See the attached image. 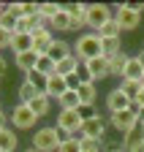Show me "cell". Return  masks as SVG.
Listing matches in <instances>:
<instances>
[{
	"instance_id": "1",
	"label": "cell",
	"mask_w": 144,
	"mask_h": 152,
	"mask_svg": "<svg viewBox=\"0 0 144 152\" xmlns=\"http://www.w3.org/2000/svg\"><path fill=\"white\" fill-rule=\"evenodd\" d=\"M63 144V133L55 128V125H44V128H35L33 133V149H38V152H57Z\"/></svg>"
},
{
	"instance_id": "2",
	"label": "cell",
	"mask_w": 144,
	"mask_h": 152,
	"mask_svg": "<svg viewBox=\"0 0 144 152\" xmlns=\"http://www.w3.org/2000/svg\"><path fill=\"white\" fill-rule=\"evenodd\" d=\"M74 54L79 57V63H87V60H95V57H103L98 33H82V35L76 38V44H74Z\"/></svg>"
},
{
	"instance_id": "3",
	"label": "cell",
	"mask_w": 144,
	"mask_h": 152,
	"mask_svg": "<svg viewBox=\"0 0 144 152\" xmlns=\"http://www.w3.org/2000/svg\"><path fill=\"white\" fill-rule=\"evenodd\" d=\"M82 125H84V120L79 117L74 109H60L57 122H55V128L63 133V139H74V136H79V133H82Z\"/></svg>"
},
{
	"instance_id": "4",
	"label": "cell",
	"mask_w": 144,
	"mask_h": 152,
	"mask_svg": "<svg viewBox=\"0 0 144 152\" xmlns=\"http://www.w3.org/2000/svg\"><path fill=\"white\" fill-rule=\"evenodd\" d=\"M112 19H114V6H106V3H90L87 6V27L90 30L98 33Z\"/></svg>"
},
{
	"instance_id": "5",
	"label": "cell",
	"mask_w": 144,
	"mask_h": 152,
	"mask_svg": "<svg viewBox=\"0 0 144 152\" xmlns=\"http://www.w3.org/2000/svg\"><path fill=\"white\" fill-rule=\"evenodd\" d=\"M8 120H11V128L14 130H33L35 125H38V117L33 114V109L27 103H16L8 114Z\"/></svg>"
},
{
	"instance_id": "6",
	"label": "cell",
	"mask_w": 144,
	"mask_h": 152,
	"mask_svg": "<svg viewBox=\"0 0 144 152\" xmlns=\"http://www.w3.org/2000/svg\"><path fill=\"white\" fill-rule=\"evenodd\" d=\"M109 125L120 133V136H125V133H131L136 125H139V117H136V111L131 109H125V111H117V114H109Z\"/></svg>"
},
{
	"instance_id": "7",
	"label": "cell",
	"mask_w": 144,
	"mask_h": 152,
	"mask_svg": "<svg viewBox=\"0 0 144 152\" xmlns=\"http://www.w3.org/2000/svg\"><path fill=\"white\" fill-rule=\"evenodd\" d=\"M106 128H109V117H103V114L98 111L93 120H87V122L82 125V133H79V136H82V139H103Z\"/></svg>"
},
{
	"instance_id": "8",
	"label": "cell",
	"mask_w": 144,
	"mask_h": 152,
	"mask_svg": "<svg viewBox=\"0 0 144 152\" xmlns=\"http://www.w3.org/2000/svg\"><path fill=\"white\" fill-rule=\"evenodd\" d=\"M114 19H117V25L122 27V33H125V30H136V27L141 25V14L131 11V8L125 6V3L114 6Z\"/></svg>"
},
{
	"instance_id": "9",
	"label": "cell",
	"mask_w": 144,
	"mask_h": 152,
	"mask_svg": "<svg viewBox=\"0 0 144 152\" xmlns=\"http://www.w3.org/2000/svg\"><path fill=\"white\" fill-rule=\"evenodd\" d=\"M87 6L90 3H63V11L71 14V33H76L82 27H87Z\"/></svg>"
},
{
	"instance_id": "10",
	"label": "cell",
	"mask_w": 144,
	"mask_h": 152,
	"mask_svg": "<svg viewBox=\"0 0 144 152\" xmlns=\"http://www.w3.org/2000/svg\"><path fill=\"white\" fill-rule=\"evenodd\" d=\"M131 98L125 95L120 87H114V90H109L106 92V109H109V114H117V111H125V109H131Z\"/></svg>"
},
{
	"instance_id": "11",
	"label": "cell",
	"mask_w": 144,
	"mask_h": 152,
	"mask_svg": "<svg viewBox=\"0 0 144 152\" xmlns=\"http://www.w3.org/2000/svg\"><path fill=\"white\" fill-rule=\"evenodd\" d=\"M82 65L87 68V73L93 76L95 84L112 76V71H109V60H106V57H95V60H87V63H82Z\"/></svg>"
},
{
	"instance_id": "12",
	"label": "cell",
	"mask_w": 144,
	"mask_h": 152,
	"mask_svg": "<svg viewBox=\"0 0 144 152\" xmlns=\"http://www.w3.org/2000/svg\"><path fill=\"white\" fill-rule=\"evenodd\" d=\"M57 38H55V33L52 30H46V27H38L33 33V52L35 54H49V49H52V44H55Z\"/></svg>"
},
{
	"instance_id": "13",
	"label": "cell",
	"mask_w": 144,
	"mask_h": 152,
	"mask_svg": "<svg viewBox=\"0 0 144 152\" xmlns=\"http://www.w3.org/2000/svg\"><path fill=\"white\" fill-rule=\"evenodd\" d=\"M19 16H22V3H6L3 14H0V27H6L11 33H16V22H19Z\"/></svg>"
},
{
	"instance_id": "14",
	"label": "cell",
	"mask_w": 144,
	"mask_h": 152,
	"mask_svg": "<svg viewBox=\"0 0 144 152\" xmlns=\"http://www.w3.org/2000/svg\"><path fill=\"white\" fill-rule=\"evenodd\" d=\"M65 92H68V82H65V76L52 73V76H49V82H46V95H49V98H55V101H60Z\"/></svg>"
},
{
	"instance_id": "15",
	"label": "cell",
	"mask_w": 144,
	"mask_h": 152,
	"mask_svg": "<svg viewBox=\"0 0 144 152\" xmlns=\"http://www.w3.org/2000/svg\"><path fill=\"white\" fill-rule=\"evenodd\" d=\"M71 54H74V44H68L65 38H57V41L52 44V49H49V57L55 60V65L63 63L65 57H71Z\"/></svg>"
},
{
	"instance_id": "16",
	"label": "cell",
	"mask_w": 144,
	"mask_h": 152,
	"mask_svg": "<svg viewBox=\"0 0 144 152\" xmlns=\"http://www.w3.org/2000/svg\"><path fill=\"white\" fill-rule=\"evenodd\" d=\"M38 57H41V54H35V52H25V54H14V65L19 68L22 73H30V71H35V65H38Z\"/></svg>"
},
{
	"instance_id": "17",
	"label": "cell",
	"mask_w": 144,
	"mask_h": 152,
	"mask_svg": "<svg viewBox=\"0 0 144 152\" xmlns=\"http://www.w3.org/2000/svg\"><path fill=\"white\" fill-rule=\"evenodd\" d=\"M11 52L14 54L33 52V35L30 33H14V38H11Z\"/></svg>"
},
{
	"instance_id": "18",
	"label": "cell",
	"mask_w": 144,
	"mask_h": 152,
	"mask_svg": "<svg viewBox=\"0 0 144 152\" xmlns=\"http://www.w3.org/2000/svg\"><path fill=\"white\" fill-rule=\"evenodd\" d=\"M16 147H19V136L8 125L6 130H0V152H16Z\"/></svg>"
},
{
	"instance_id": "19",
	"label": "cell",
	"mask_w": 144,
	"mask_h": 152,
	"mask_svg": "<svg viewBox=\"0 0 144 152\" xmlns=\"http://www.w3.org/2000/svg\"><path fill=\"white\" fill-rule=\"evenodd\" d=\"M27 106L33 109V114H35V117H38V120H41V117H46V114L52 111V98H49V95H46V92H41V95H38V98H33V101H30Z\"/></svg>"
},
{
	"instance_id": "20",
	"label": "cell",
	"mask_w": 144,
	"mask_h": 152,
	"mask_svg": "<svg viewBox=\"0 0 144 152\" xmlns=\"http://www.w3.org/2000/svg\"><path fill=\"white\" fill-rule=\"evenodd\" d=\"M122 79H136V82H141V79H144V65H141V60H139V54L128 57V65H125Z\"/></svg>"
},
{
	"instance_id": "21",
	"label": "cell",
	"mask_w": 144,
	"mask_h": 152,
	"mask_svg": "<svg viewBox=\"0 0 144 152\" xmlns=\"http://www.w3.org/2000/svg\"><path fill=\"white\" fill-rule=\"evenodd\" d=\"M76 95H79L82 103H87V106H98V87H95V84H82V87L76 90Z\"/></svg>"
},
{
	"instance_id": "22",
	"label": "cell",
	"mask_w": 144,
	"mask_h": 152,
	"mask_svg": "<svg viewBox=\"0 0 144 152\" xmlns=\"http://www.w3.org/2000/svg\"><path fill=\"white\" fill-rule=\"evenodd\" d=\"M128 57H131V54H125V52H120V54H114V57H106V60H109V71H112V76H120V79H122L125 65H128Z\"/></svg>"
},
{
	"instance_id": "23",
	"label": "cell",
	"mask_w": 144,
	"mask_h": 152,
	"mask_svg": "<svg viewBox=\"0 0 144 152\" xmlns=\"http://www.w3.org/2000/svg\"><path fill=\"white\" fill-rule=\"evenodd\" d=\"M71 25H74V22H71V14H68V11H60V14L49 22L52 33H71Z\"/></svg>"
},
{
	"instance_id": "24",
	"label": "cell",
	"mask_w": 144,
	"mask_h": 152,
	"mask_svg": "<svg viewBox=\"0 0 144 152\" xmlns=\"http://www.w3.org/2000/svg\"><path fill=\"white\" fill-rule=\"evenodd\" d=\"M101 52L103 57H114L122 52V38H101Z\"/></svg>"
},
{
	"instance_id": "25",
	"label": "cell",
	"mask_w": 144,
	"mask_h": 152,
	"mask_svg": "<svg viewBox=\"0 0 144 152\" xmlns=\"http://www.w3.org/2000/svg\"><path fill=\"white\" fill-rule=\"evenodd\" d=\"M128 98L133 101V98H139V92H141V82H136V79H120V84H117Z\"/></svg>"
},
{
	"instance_id": "26",
	"label": "cell",
	"mask_w": 144,
	"mask_h": 152,
	"mask_svg": "<svg viewBox=\"0 0 144 152\" xmlns=\"http://www.w3.org/2000/svg\"><path fill=\"white\" fill-rule=\"evenodd\" d=\"M25 82H30L38 92H46V82H49V76H44L41 71H30V73H25Z\"/></svg>"
},
{
	"instance_id": "27",
	"label": "cell",
	"mask_w": 144,
	"mask_h": 152,
	"mask_svg": "<svg viewBox=\"0 0 144 152\" xmlns=\"http://www.w3.org/2000/svg\"><path fill=\"white\" fill-rule=\"evenodd\" d=\"M16 95H19V103H30L33 98H38L41 92L35 90L30 82H22V84H19V90H16Z\"/></svg>"
},
{
	"instance_id": "28",
	"label": "cell",
	"mask_w": 144,
	"mask_h": 152,
	"mask_svg": "<svg viewBox=\"0 0 144 152\" xmlns=\"http://www.w3.org/2000/svg\"><path fill=\"white\" fill-rule=\"evenodd\" d=\"M122 35V27L117 25V19H112V22H106L101 30H98V38H120Z\"/></svg>"
},
{
	"instance_id": "29",
	"label": "cell",
	"mask_w": 144,
	"mask_h": 152,
	"mask_svg": "<svg viewBox=\"0 0 144 152\" xmlns=\"http://www.w3.org/2000/svg\"><path fill=\"white\" fill-rule=\"evenodd\" d=\"M57 103H60V109H74V111H76V109L82 106V101H79V95H76V90H68V92L63 95V98H60Z\"/></svg>"
},
{
	"instance_id": "30",
	"label": "cell",
	"mask_w": 144,
	"mask_h": 152,
	"mask_svg": "<svg viewBox=\"0 0 144 152\" xmlns=\"http://www.w3.org/2000/svg\"><path fill=\"white\" fill-rule=\"evenodd\" d=\"M55 68H57V65H55V60H52L49 54H41V57H38V65H35V71H41L44 76H52V73H55Z\"/></svg>"
},
{
	"instance_id": "31",
	"label": "cell",
	"mask_w": 144,
	"mask_h": 152,
	"mask_svg": "<svg viewBox=\"0 0 144 152\" xmlns=\"http://www.w3.org/2000/svg\"><path fill=\"white\" fill-rule=\"evenodd\" d=\"M103 149H106L103 147V139H82V152H103Z\"/></svg>"
},
{
	"instance_id": "32",
	"label": "cell",
	"mask_w": 144,
	"mask_h": 152,
	"mask_svg": "<svg viewBox=\"0 0 144 152\" xmlns=\"http://www.w3.org/2000/svg\"><path fill=\"white\" fill-rule=\"evenodd\" d=\"M57 152H82V139H63V144H60V149Z\"/></svg>"
},
{
	"instance_id": "33",
	"label": "cell",
	"mask_w": 144,
	"mask_h": 152,
	"mask_svg": "<svg viewBox=\"0 0 144 152\" xmlns=\"http://www.w3.org/2000/svg\"><path fill=\"white\" fill-rule=\"evenodd\" d=\"M76 114H79V117L87 122V120H93L95 114H98V106H87V103H82V106L76 109Z\"/></svg>"
},
{
	"instance_id": "34",
	"label": "cell",
	"mask_w": 144,
	"mask_h": 152,
	"mask_svg": "<svg viewBox=\"0 0 144 152\" xmlns=\"http://www.w3.org/2000/svg\"><path fill=\"white\" fill-rule=\"evenodd\" d=\"M11 38H14V33H11V30L0 27V49H11Z\"/></svg>"
},
{
	"instance_id": "35",
	"label": "cell",
	"mask_w": 144,
	"mask_h": 152,
	"mask_svg": "<svg viewBox=\"0 0 144 152\" xmlns=\"http://www.w3.org/2000/svg\"><path fill=\"white\" fill-rule=\"evenodd\" d=\"M22 14H38V3H22Z\"/></svg>"
},
{
	"instance_id": "36",
	"label": "cell",
	"mask_w": 144,
	"mask_h": 152,
	"mask_svg": "<svg viewBox=\"0 0 144 152\" xmlns=\"http://www.w3.org/2000/svg\"><path fill=\"white\" fill-rule=\"evenodd\" d=\"M131 11H136V14H144V3H125Z\"/></svg>"
},
{
	"instance_id": "37",
	"label": "cell",
	"mask_w": 144,
	"mask_h": 152,
	"mask_svg": "<svg viewBox=\"0 0 144 152\" xmlns=\"http://www.w3.org/2000/svg\"><path fill=\"white\" fill-rule=\"evenodd\" d=\"M6 128H8V114L0 111V130H6Z\"/></svg>"
},
{
	"instance_id": "38",
	"label": "cell",
	"mask_w": 144,
	"mask_h": 152,
	"mask_svg": "<svg viewBox=\"0 0 144 152\" xmlns=\"http://www.w3.org/2000/svg\"><path fill=\"white\" fill-rule=\"evenodd\" d=\"M103 152H125V147H120V144H109Z\"/></svg>"
},
{
	"instance_id": "39",
	"label": "cell",
	"mask_w": 144,
	"mask_h": 152,
	"mask_svg": "<svg viewBox=\"0 0 144 152\" xmlns=\"http://www.w3.org/2000/svg\"><path fill=\"white\" fill-rule=\"evenodd\" d=\"M3 73H6V57L0 54V79H3Z\"/></svg>"
},
{
	"instance_id": "40",
	"label": "cell",
	"mask_w": 144,
	"mask_h": 152,
	"mask_svg": "<svg viewBox=\"0 0 144 152\" xmlns=\"http://www.w3.org/2000/svg\"><path fill=\"white\" fill-rule=\"evenodd\" d=\"M136 117H139V122L144 125V106H139V109H136Z\"/></svg>"
},
{
	"instance_id": "41",
	"label": "cell",
	"mask_w": 144,
	"mask_h": 152,
	"mask_svg": "<svg viewBox=\"0 0 144 152\" xmlns=\"http://www.w3.org/2000/svg\"><path fill=\"white\" fill-rule=\"evenodd\" d=\"M139 60H141V65H144V52H139Z\"/></svg>"
},
{
	"instance_id": "42",
	"label": "cell",
	"mask_w": 144,
	"mask_h": 152,
	"mask_svg": "<svg viewBox=\"0 0 144 152\" xmlns=\"http://www.w3.org/2000/svg\"><path fill=\"white\" fill-rule=\"evenodd\" d=\"M22 152H38V149H33V147H27V149H22Z\"/></svg>"
},
{
	"instance_id": "43",
	"label": "cell",
	"mask_w": 144,
	"mask_h": 152,
	"mask_svg": "<svg viewBox=\"0 0 144 152\" xmlns=\"http://www.w3.org/2000/svg\"><path fill=\"white\" fill-rule=\"evenodd\" d=\"M3 8H6V3H0V14H3Z\"/></svg>"
},
{
	"instance_id": "44",
	"label": "cell",
	"mask_w": 144,
	"mask_h": 152,
	"mask_svg": "<svg viewBox=\"0 0 144 152\" xmlns=\"http://www.w3.org/2000/svg\"><path fill=\"white\" fill-rule=\"evenodd\" d=\"M0 111H3V101H0Z\"/></svg>"
},
{
	"instance_id": "45",
	"label": "cell",
	"mask_w": 144,
	"mask_h": 152,
	"mask_svg": "<svg viewBox=\"0 0 144 152\" xmlns=\"http://www.w3.org/2000/svg\"><path fill=\"white\" fill-rule=\"evenodd\" d=\"M141 90H144V79H141Z\"/></svg>"
},
{
	"instance_id": "46",
	"label": "cell",
	"mask_w": 144,
	"mask_h": 152,
	"mask_svg": "<svg viewBox=\"0 0 144 152\" xmlns=\"http://www.w3.org/2000/svg\"><path fill=\"white\" fill-rule=\"evenodd\" d=\"M0 52H3V49H0Z\"/></svg>"
}]
</instances>
